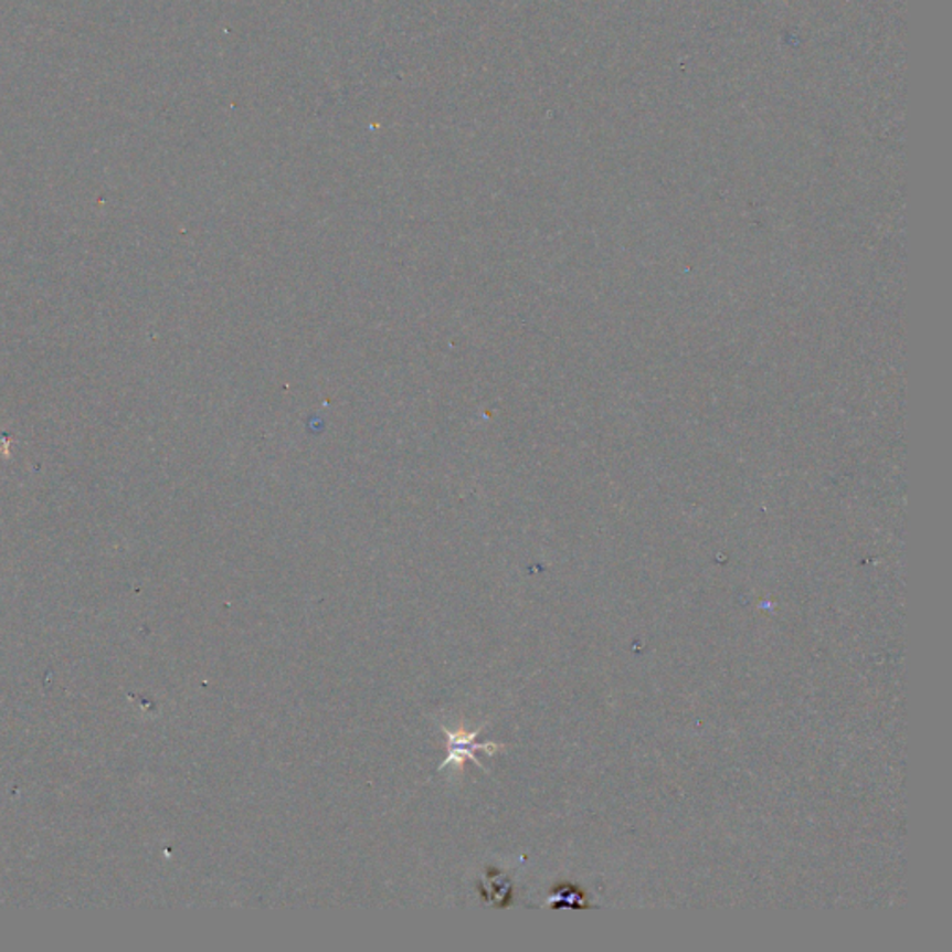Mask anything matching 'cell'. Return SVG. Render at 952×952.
Instances as JSON below:
<instances>
[{
	"label": "cell",
	"mask_w": 952,
	"mask_h": 952,
	"mask_svg": "<svg viewBox=\"0 0 952 952\" xmlns=\"http://www.w3.org/2000/svg\"><path fill=\"white\" fill-rule=\"evenodd\" d=\"M442 729L443 731H445V736H447L448 739V755L447 759H445V761H443V763L437 766V771H443V769H445V766H448V764H453L454 769H458V771H462V769H464V764L467 763V761H473V763L478 764V766H480V769H484V771H488V769H486V766H484V764L475 758L476 750H483V752H486L488 753V755H491V753H495L497 752V750H500V748H503L499 747V744H494V742H484V744H476L475 739L476 737L480 736V731H483L484 726H480V728L475 729V731H470V733L469 731H465V729H448L443 728V726Z\"/></svg>",
	"instance_id": "cell-1"
}]
</instances>
